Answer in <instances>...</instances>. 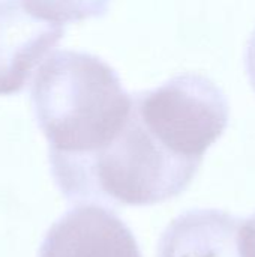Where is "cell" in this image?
<instances>
[{
  "instance_id": "5b68a950",
  "label": "cell",
  "mask_w": 255,
  "mask_h": 257,
  "mask_svg": "<svg viewBox=\"0 0 255 257\" xmlns=\"http://www.w3.org/2000/svg\"><path fill=\"white\" fill-rule=\"evenodd\" d=\"M240 223V218L218 209L180 214L161 235L156 257H242Z\"/></svg>"
},
{
  "instance_id": "52a82bcc",
  "label": "cell",
  "mask_w": 255,
  "mask_h": 257,
  "mask_svg": "<svg viewBox=\"0 0 255 257\" xmlns=\"http://www.w3.org/2000/svg\"><path fill=\"white\" fill-rule=\"evenodd\" d=\"M239 251L242 257H255V214L240 223Z\"/></svg>"
},
{
  "instance_id": "6da1fadb",
  "label": "cell",
  "mask_w": 255,
  "mask_h": 257,
  "mask_svg": "<svg viewBox=\"0 0 255 257\" xmlns=\"http://www.w3.org/2000/svg\"><path fill=\"white\" fill-rule=\"evenodd\" d=\"M32 102L50 151L51 169L89 158L107 148L134 111L116 71L83 51H57L39 66Z\"/></svg>"
},
{
  "instance_id": "277c9868",
  "label": "cell",
  "mask_w": 255,
  "mask_h": 257,
  "mask_svg": "<svg viewBox=\"0 0 255 257\" xmlns=\"http://www.w3.org/2000/svg\"><path fill=\"white\" fill-rule=\"evenodd\" d=\"M63 33V24L32 14L17 0H0V95L21 90Z\"/></svg>"
},
{
  "instance_id": "3957f363",
  "label": "cell",
  "mask_w": 255,
  "mask_h": 257,
  "mask_svg": "<svg viewBox=\"0 0 255 257\" xmlns=\"http://www.w3.org/2000/svg\"><path fill=\"white\" fill-rule=\"evenodd\" d=\"M38 257H143L131 229L110 208L77 205L47 232Z\"/></svg>"
},
{
  "instance_id": "7a4b0ae2",
  "label": "cell",
  "mask_w": 255,
  "mask_h": 257,
  "mask_svg": "<svg viewBox=\"0 0 255 257\" xmlns=\"http://www.w3.org/2000/svg\"><path fill=\"white\" fill-rule=\"evenodd\" d=\"M134 102L144 125L170 152L197 164L228 125L224 92L200 74L177 75L137 93Z\"/></svg>"
},
{
  "instance_id": "ba28073f",
  "label": "cell",
  "mask_w": 255,
  "mask_h": 257,
  "mask_svg": "<svg viewBox=\"0 0 255 257\" xmlns=\"http://www.w3.org/2000/svg\"><path fill=\"white\" fill-rule=\"evenodd\" d=\"M245 63H246V72L249 77V81L255 90V29L248 41L246 45V54H245Z\"/></svg>"
},
{
  "instance_id": "8992f818",
  "label": "cell",
  "mask_w": 255,
  "mask_h": 257,
  "mask_svg": "<svg viewBox=\"0 0 255 257\" xmlns=\"http://www.w3.org/2000/svg\"><path fill=\"white\" fill-rule=\"evenodd\" d=\"M35 15L53 23H77L101 17L111 0H21Z\"/></svg>"
}]
</instances>
